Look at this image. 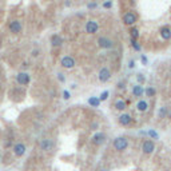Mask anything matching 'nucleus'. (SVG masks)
Segmentation results:
<instances>
[{
    "instance_id": "1",
    "label": "nucleus",
    "mask_w": 171,
    "mask_h": 171,
    "mask_svg": "<svg viewBox=\"0 0 171 171\" xmlns=\"http://www.w3.org/2000/svg\"><path fill=\"white\" fill-rule=\"evenodd\" d=\"M112 146L116 151H125L126 148L128 147V139L126 136H118V138L114 139Z\"/></svg>"
},
{
    "instance_id": "2",
    "label": "nucleus",
    "mask_w": 171,
    "mask_h": 171,
    "mask_svg": "<svg viewBox=\"0 0 171 171\" xmlns=\"http://www.w3.org/2000/svg\"><path fill=\"white\" fill-rule=\"evenodd\" d=\"M142 151H143V154H146V155L154 154V151H155V143H154V140L152 139L143 140V143H142Z\"/></svg>"
},
{
    "instance_id": "3",
    "label": "nucleus",
    "mask_w": 171,
    "mask_h": 171,
    "mask_svg": "<svg viewBox=\"0 0 171 171\" xmlns=\"http://www.w3.org/2000/svg\"><path fill=\"white\" fill-rule=\"evenodd\" d=\"M96 43H98V46L100 47V48H103V50H111L114 47V42L110 38H107V36H99Z\"/></svg>"
},
{
    "instance_id": "4",
    "label": "nucleus",
    "mask_w": 171,
    "mask_h": 171,
    "mask_svg": "<svg viewBox=\"0 0 171 171\" xmlns=\"http://www.w3.org/2000/svg\"><path fill=\"white\" fill-rule=\"evenodd\" d=\"M98 79H99V82L100 83H107L111 79V70L107 68V67H103L99 70L98 72Z\"/></svg>"
},
{
    "instance_id": "5",
    "label": "nucleus",
    "mask_w": 171,
    "mask_h": 171,
    "mask_svg": "<svg viewBox=\"0 0 171 171\" xmlns=\"http://www.w3.org/2000/svg\"><path fill=\"white\" fill-rule=\"evenodd\" d=\"M122 20H123V23H125L126 26H134V24L138 22V18H136V15L132 11H127L125 15H123Z\"/></svg>"
},
{
    "instance_id": "6",
    "label": "nucleus",
    "mask_w": 171,
    "mask_h": 171,
    "mask_svg": "<svg viewBox=\"0 0 171 171\" xmlns=\"http://www.w3.org/2000/svg\"><path fill=\"white\" fill-rule=\"evenodd\" d=\"M106 139H107V136H106L104 132H95L92 135V138H91V142H92V144H95V146H102V144L106 142Z\"/></svg>"
},
{
    "instance_id": "7",
    "label": "nucleus",
    "mask_w": 171,
    "mask_h": 171,
    "mask_svg": "<svg viewBox=\"0 0 171 171\" xmlns=\"http://www.w3.org/2000/svg\"><path fill=\"white\" fill-rule=\"evenodd\" d=\"M118 122H119V125L121 126H125V127H128V126L132 125V116L130 115V114L127 112H123L119 115V118H118Z\"/></svg>"
},
{
    "instance_id": "8",
    "label": "nucleus",
    "mask_w": 171,
    "mask_h": 171,
    "mask_svg": "<svg viewBox=\"0 0 171 171\" xmlns=\"http://www.w3.org/2000/svg\"><path fill=\"white\" fill-rule=\"evenodd\" d=\"M60 64L62 67L67 68V70H71V68H74L75 67V59L70 55H66V56H63L62 60H60Z\"/></svg>"
},
{
    "instance_id": "9",
    "label": "nucleus",
    "mask_w": 171,
    "mask_h": 171,
    "mask_svg": "<svg viewBox=\"0 0 171 171\" xmlns=\"http://www.w3.org/2000/svg\"><path fill=\"white\" fill-rule=\"evenodd\" d=\"M98 30H99V24H98V22H95V20H88V22L86 23V32L90 34V35L96 34Z\"/></svg>"
},
{
    "instance_id": "10",
    "label": "nucleus",
    "mask_w": 171,
    "mask_h": 171,
    "mask_svg": "<svg viewBox=\"0 0 171 171\" xmlns=\"http://www.w3.org/2000/svg\"><path fill=\"white\" fill-rule=\"evenodd\" d=\"M9 31L12 32V34H19V32H22V30H23V24H22V22L20 20H12L11 23H9Z\"/></svg>"
},
{
    "instance_id": "11",
    "label": "nucleus",
    "mask_w": 171,
    "mask_h": 171,
    "mask_svg": "<svg viewBox=\"0 0 171 171\" xmlns=\"http://www.w3.org/2000/svg\"><path fill=\"white\" fill-rule=\"evenodd\" d=\"M54 148V140L48 139V138H44V139L40 140V150L43 151H51Z\"/></svg>"
},
{
    "instance_id": "12",
    "label": "nucleus",
    "mask_w": 171,
    "mask_h": 171,
    "mask_svg": "<svg viewBox=\"0 0 171 171\" xmlns=\"http://www.w3.org/2000/svg\"><path fill=\"white\" fill-rule=\"evenodd\" d=\"M30 80H31V78H30V75H28L27 72H20V74L16 76V82L22 86H27L28 83H30Z\"/></svg>"
},
{
    "instance_id": "13",
    "label": "nucleus",
    "mask_w": 171,
    "mask_h": 171,
    "mask_svg": "<svg viewBox=\"0 0 171 171\" xmlns=\"http://www.w3.org/2000/svg\"><path fill=\"white\" fill-rule=\"evenodd\" d=\"M26 144L24 143H16L15 146H13V154H15L16 156H23L24 154H26Z\"/></svg>"
},
{
    "instance_id": "14",
    "label": "nucleus",
    "mask_w": 171,
    "mask_h": 171,
    "mask_svg": "<svg viewBox=\"0 0 171 171\" xmlns=\"http://www.w3.org/2000/svg\"><path fill=\"white\" fill-rule=\"evenodd\" d=\"M148 102L147 100H144V99H139L138 100V103H136V111L138 112H146L148 110Z\"/></svg>"
},
{
    "instance_id": "15",
    "label": "nucleus",
    "mask_w": 171,
    "mask_h": 171,
    "mask_svg": "<svg viewBox=\"0 0 171 171\" xmlns=\"http://www.w3.org/2000/svg\"><path fill=\"white\" fill-rule=\"evenodd\" d=\"M143 95H144V88L142 84H135L132 87V96H135L139 99V98H142Z\"/></svg>"
},
{
    "instance_id": "16",
    "label": "nucleus",
    "mask_w": 171,
    "mask_h": 171,
    "mask_svg": "<svg viewBox=\"0 0 171 171\" xmlns=\"http://www.w3.org/2000/svg\"><path fill=\"white\" fill-rule=\"evenodd\" d=\"M159 34H160V38L163 40H170L171 39V28L167 27V26H164L159 30Z\"/></svg>"
},
{
    "instance_id": "17",
    "label": "nucleus",
    "mask_w": 171,
    "mask_h": 171,
    "mask_svg": "<svg viewBox=\"0 0 171 171\" xmlns=\"http://www.w3.org/2000/svg\"><path fill=\"white\" fill-rule=\"evenodd\" d=\"M114 107H115V110H118V111H125V110L127 108V102L123 100V99H116L115 103H114Z\"/></svg>"
},
{
    "instance_id": "18",
    "label": "nucleus",
    "mask_w": 171,
    "mask_h": 171,
    "mask_svg": "<svg viewBox=\"0 0 171 171\" xmlns=\"http://www.w3.org/2000/svg\"><path fill=\"white\" fill-rule=\"evenodd\" d=\"M51 44H52V47H60L63 44V38L58 34H55L51 36Z\"/></svg>"
},
{
    "instance_id": "19",
    "label": "nucleus",
    "mask_w": 171,
    "mask_h": 171,
    "mask_svg": "<svg viewBox=\"0 0 171 171\" xmlns=\"http://www.w3.org/2000/svg\"><path fill=\"white\" fill-rule=\"evenodd\" d=\"M100 99L98 96H90L88 98V104L91 106V107H99L100 106Z\"/></svg>"
},
{
    "instance_id": "20",
    "label": "nucleus",
    "mask_w": 171,
    "mask_h": 171,
    "mask_svg": "<svg viewBox=\"0 0 171 171\" xmlns=\"http://www.w3.org/2000/svg\"><path fill=\"white\" fill-rule=\"evenodd\" d=\"M144 94H146V96L148 98H154L156 95V90L152 87V86H148L147 88H144Z\"/></svg>"
},
{
    "instance_id": "21",
    "label": "nucleus",
    "mask_w": 171,
    "mask_h": 171,
    "mask_svg": "<svg viewBox=\"0 0 171 171\" xmlns=\"http://www.w3.org/2000/svg\"><path fill=\"white\" fill-rule=\"evenodd\" d=\"M167 112H168V108L167 107H160L159 110H158V118L159 119H164V118L167 116Z\"/></svg>"
},
{
    "instance_id": "22",
    "label": "nucleus",
    "mask_w": 171,
    "mask_h": 171,
    "mask_svg": "<svg viewBox=\"0 0 171 171\" xmlns=\"http://www.w3.org/2000/svg\"><path fill=\"white\" fill-rule=\"evenodd\" d=\"M130 36H131L132 39H139V28L132 27L130 30Z\"/></svg>"
},
{
    "instance_id": "23",
    "label": "nucleus",
    "mask_w": 171,
    "mask_h": 171,
    "mask_svg": "<svg viewBox=\"0 0 171 171\" xmlns=\"http://www.w3.org/2000/svg\"><path fill=\"white\" fill-rule=\"evenodd\" d=\"M147 135L150 136V139H159V134L155 130H152V128H150L147 131Z\"/></svg>"
},
{
    "instance_id": "24",
    "label": "nucleus",
    "mask_w": 171,
    "mask_h": 171,
    "mask_svg": "<svg viewBox=\"0 0 171 171\" xmlns=\"http://www.w3.org/2000/svg\"><path fill=\"white\" fill-rule=\"evenodd\" d=\"M131 46H132V48H134L135 51H138V52H139V51L142 50L140 44L138 43V39H132V38H131Z\"/></svg>"
},
{
    "instance_id": "25",
    "label": "nucleus",
    "mask_w": 171,
    "mask_h": 171,
    "mask_svg": "<svg viewBox=\"0 0 171 171\" xmlns=\"http://www.w3.org/2000/svg\"><path fill=\"white\" fill-rule=\"evenodd\" d=\"M108 95H110V92H108V91H103V92L100 94V96H99V99H100V102H104V100H107V98H108Z\"/></svg>"
},
{
    "instance_id": "26",
    "label": "nucleus",
    "mask_w": 171,
    "mask_h": 171,
    "mask_svg": "<svg viewBox=\"0 0 171 171\" xmlns=\"http://www.w3.org/2000/svg\"><path fill=\"white\" fill-rule=\"evenodd\" d=\"M136 80L139 82V84H143V83H144V80H146V79H144L143 74H138V75H136Z\"/></svg>"
},
{
    "instance_id": "27",
    "label": "nucleus",
    "mask_w": 171,
    "mask_h": 171,
    "mask_svg": "<svg viewBox=\"0 0 171 171\" xmlns=\"http://www.w3.org/2000/svg\"><path fill=\"white\" fill-rule=\"evenodd\" d=\"M90 128H91L92 131H98V128H99V123H98V122H92L91 126H90Z\"/></svg>"
},
{
    "instance_id": "28",
    "label": "nucleus",
    "mask_w": 171,
    "mask_h": 171,
    "mask_svg": "<svg viewBox=\"0 0 171 171\" xmlns=\"http://www.w3.org/2000/svg\"><path fill=\"white\" fill-rule=\"evenodd\" d=\"M63 98H64L66 100H68V99H70V98H71L70 92H68V91H63Z\"/></svg>"
},
{
    "instance_id": "29",
    "label": "nucleus",
    "mask_w": 171,
    "mask_h": 171,
    "mask_svg": "<svg viewBox=\"0 0 171 171\" xmlns=\"http://www.w3.org/2000/svg\"><path fill=\"white\" fill-rule=\"evenodd\" d=\"M58 79H59V82H62V83L66 82V78H64V75L63 74H58Z\"/></svg>"
},
{
    "instance_id": "30",
    "label": "nucleus",
    "mask_w": 171,
    "mask_h": 171,
    "mask_svg": "<svg viewBox=\"0 0 171 171\" xmlns=\"http://www.w3.org/2000/svg\"><path fill=\"white\" fill-rule=\"evenodd\" d=\"M111 5H112L111 1H104V3H103V7L104 8H111Z\"/></svg>"
},
{
    "instance_id": "31",
    "label": "nucleus",
    "mask_w": 171,
    "mask_h": 171,
    "mask_svg": "<svg viewBox=\"0 0 171 171\" xmlns=\"http://www.w3.org/2000/svg\"><path fill=\"white\" fill-rule=\"evenodd\" d=\"M140 59H142V63H143V64H147V58H146L144 55H142V56H140Z\"/></svg>"
},
{
    "instance_id": "32",
    "label": "nucleus",
    "mask_w": 171,
    "mask_h": 171,
    "mask_svg": "<svg viewBox=\"0 0 171 171\" xmlns=\"http://www.w3.org/2000/svg\"><path fill=\"white\" fill-rule=\"evenodd\" d=\"M125 87H126V86H125V82H121L119 84H118V88H121V90H123Z\"/></svg>"
},
{
    "instance_id": "33",
    "label": "nucleus",
    "mask_w": 171,
    "mask_h": 171,
    "mask_svg": "<svg viewBox=\"0 0 171 171\" xmlns=\"http://www.w3.org/2000/svg\"><path fill=\"white\" fill-rule=\"evenodd\" d=\"M88 7L90 8H95V7H98V3H91V4H88Z\"/></svg>"
},
{
    "instance_id": "34",
    "label": "nucleus",
    "mask_w": 171,
    "mask_h": 171,
    "mask_svg": "<svg viewBox=\"0 0 171 171\" xmlns=\"http://www.w3.org/2000/svg\"><path fill=\"white\" fill-rule=\"evenodd\" d=\"M38 55H39V51H38V50L32 51V56H38Z\"/></svg>"
},
{
    "instance_id": "35",
    "label": "nucleus",
    "mask_w": 171,
    "mask_h": 171,
    "mask_svg": "<svg viewBox=\"0 0 171 171\" xmlns=\"http://www.w3.org/2000/svg\"><path fill=\"white\" fill-rule=\"evenodd\" d=\"M134 66H135V62H134V60H131V62H130V68H134Z\"/></svg>"
},
{
    "instance_id": "36",
    "label": "nucleus",
    "mask_w": 171,
    "mask_h": 171,
    "mask_svg": "<svg viewBox=\"0 0 171 171\" xmlns=\"http://www.w3.org/2000/svg\"><path fill=\"white\" fill-rule=\"evenodd\" d=\"M167 115H168V116H170V119H171V110H170V111H168V112H167Z\"/></svg>"
},
{
    "instance_id": "37",
    "label": "nucleus",
    "mask_w": 171,
    "mask_h": 171,
    "mask_svg": "<svg viewBox=\"0 0 171 171\" xmlns=\"http://www.w3.org/2000/svg\"><path fill=\"white\" fill-rule=\"evenodd\" d=\"M170 74H171V68H170Z\"/></svg>"
}]
</instances>
